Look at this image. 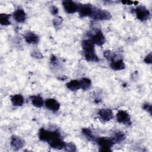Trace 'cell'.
Listing matches in <instances>:
<instances>
[{
	"label": "cell",
	"mask_w": 152,
	"mask_h": 152,
	"mask_svg": "<svg viewBox=\"0 0 152 152\" xmlns=\"http://www.w3.org/2000/svg\"><path fill=\"white\" fill-rule=\"evenodd\" d=\"M11 101L15 106H21L24 103V97L21 94H17L11 96Z\"/></svg>",
	"instance_id": "16"
},
{
	"label": "cell",
	"mask_w": 152,
	"mask_h": 152,
	"mask_svg": "<svg viewBox=\"0 0 152 152\" xmlns=\"http://www.w3.org/2000/svg\"><path fill=\"white\" fill-rule=\"evenodd\" d=\"M63 7L65 11L69 14H72L78 11L80 5L72 1L65 0L62 2Z\"/></svg>",
	"instance_id": "6"
},
{
	"label": "cell",
	"mask_w": 152,
	"mask_h": 152,
	"mask_svg": "<svg viewBox=\"0 0 152 152\" xmlns=\"http://www.w3.org/2000/svg\"><path fill=\"white\" fill-rule=\"evenodd\" d=\"M45 104L46 107L52 112H56L60 108L59 103L54 99H48L45 100Z\"/></svg>",
	"instance_id": "11"
},
{
	"label": "cell",
	"mask_w": 152,
	"mask_h": 152,
	"mask_svg": "<svg viewBox=\"0 0 152 152\" xmlns=\"http://www.w3.org/2000/svg\"><path fill=\"white\" fill-rule=\"evenodd\" d=\"M110 67L113 70L119 71L124 69L125 68V65L122 59H118L111 62Z\"/></svg>",
	"instance_id": "15"
},
{
	"label": "cell",
	"mask_w": 152,
	"mask_h": 152,
	"mask_svg": "<svg viewBox=\"0 0 152 152\" xmlns=\"http://www.w3.org/2000/svg\"><path fill=\"white\" fill-rule=\"evenodd\" d=\"M84 55L85 59L87 61L91 62H98L99 61V58L97 56L95 53V50L93 51H88V52H84Z\"/></svg>",
	"instance_id": "19"
},
{
	"label": "cell",
	"mask_w": 152,
	"mask_h": 152,
	"mask_svg": "<svg viewBox=\"0 0 152 152\" xmlns=\"http://www.w3.org/2000/svg\"><path fill=\"white\" fill-rule=\"evenodd\" d=\"M49 144L51 148L60 150V149L64 148L66 143L61 138V137H56L53 139L49 142Z\"/></svg>",
	"instance_id": "12"
},
{
	"label": "cell",
	"mask_w": 152,
	"mask_h": 152,
	"mask_svg": "<svg viewBox=\"0 0 152 152\" xmlns=\"http://www.w3.org/2000/svg\"><path fill=\"white\" fill-rule=\"evenodd\" d=\"M95 8H94L91 4H81L79 6L78 12L81 17H90L93 14Z\"/></svg>",
	"instance_id": "5"
},
{
	"label": "cell",
	"mask_w": 152,
	"mask_h": 152,
	"mask_svg": "<svg viewBox=\"0 0 152 152\" xmlns=\"http://www.w3.org/2000/svg\"><path fill=\"white\" fill-rule=\"evenodd\" d=\"M31 55H32V56H33L34 58H36L37 59H41L43 57L42 53L37 50H33L31 53Z\"/></svg>",
	"instance_id": "29"
},
{
	"label": "cell",
	"mask_w": 152,
	"mask_h": 152,
	"mask_svg": "<svg viewBox=\"0 0 152 152\" xmlns=\"http://www.w3.org/2000/svg\"><path fill=\"white\" fill-rule=\"evenodd\" d=\"M97 115L100 119L103 122H107L113 118V113L110 109H102L99 110Z\"/></svg>",
	"instance_id": "8"
},
{
	"label": "cell",
	"mask_w": 152,
	"mask_h": 152,
	"mask_svg": "<svg viewBox=\"0 0 152 152\" xmlns=\"http://www.w3.org/2000/svg\"><path fill=\"white\" fill-rule=\"evenodd\" d=\"M125 138V134L123 132L120 131L115 132L112 137V139L114 142V143H119L122 141H124Z\"/></svg>",
	"instance_id": "20"
},
{
	"label": "cell",
	"mask_w": 152,
	"mask_h": 152,
	"mask_svg": "<svg viewBox=\"0 0 152 152\" xmlns=\"http://www.w3.org/2000/svg\"><path fill=\"white\" fill-rule=\"evenodd\" d=\"M116 118L118 122L126 125H129L131 123L130 116L125 110H119L116 114Z\"/></svg>",
	"instance_id": "7"
},
{
	"label": "cell",
	"mask_w": 152,
	"mask_h": 152,
	"mask_svg": "<svg viewBox=\"0 0 152 152\" xmlns=\"http://www.w3.org/2000/svg\"><path fill=\"white\" fill-rule=\"evenodd\" d=\"M82 48L84 52L93 51L94 50V44L90 39L84 40L81 43Z\"/></svg>",
	"instance_id": "18"
},
{
	"label": "cell",
	"mask_w": 152,
	"mask_h": 152,
	"mask_svg": "<svg viewBox=\"0 0 152 152\" xmlns=\"http://www.w3.org/2000/svg\"><path fill=\"white\" fill-rule=\"evenodd\" d=\"M93 43L98 46H102L105 42V37L100 30H97L90 39Z\"/></svg>",
	"instance_id": "10"
},
{
	"label": "cell",
	"mask_w": 152,
	"mask_h": 152,
	"mask_svg": "<svg viewBox=\"0 0 152 152\" xmlns=\"http://www.w3.org/2000/svg\"><path fill=\"white\" fill-rule=\"evenodd\" d=\"M144 62L147 64H151V61H152V55H151V53H150L148 55H147L144 59Z\"/></svg>",
	"instance_id": "30"
},
{
	"label": "cell",
	"mask_w": 152,
	"mask_h": 152,
	"mask_svg": "<svg viewBox=\"0 0 152 152\" xmlns=\"http://www.w3.org/2000/svg\"><path fill=\"white\" fill-rule=\"evenodd\" d=\"M24 38L28 44H36L39 41V36L33 32L26 33L24 35Z\"/></svg>",
	"instance_id": "14"
},
{
	"label": "cell",
	"mask_w": 152,
	"mask_h": 152,
	"mask_svg": "<svg viewBox=\"0 0 152 152\" xmlns=\"http://www.w3.org/2000/svg\"><path fill=\"white\" fill-rule=\"evenodd\" d=\"M13 17L17 22L24 23L26 19V14L23 9L18 8L14 11Z\"/></svg>",
	"instance_id": "13"
},
{
	"label": "cell",
	"mask_w": 152,
	"mask_h": 152,
	"mask_svg": "<svg viewBox=\"0 0 152 152\" xmlns=\"http://www.w3.org/2000/svg\"><path fill=\"white\" fill-rule=\"evenodd\" d=\"M66 86L69 90L73 91H77L80 88V82L78 80H73L70 81L66 84Z\"/></svg>",
	"instance_id": "21"
},
{
	"label": "cell",
	"mask_w": 152,
	"mask_h": 152,
	"mask_svg": "<svg viewBox=\"0 0 152 152\" xmlns=\"http://www.w3.org/2000/svg\"><path fill=\"white\" fill-rule=\"evenodd\" d=\"M91 17L96 20H106L111 18V15L107 11L95 8Z\"/></svg>",
	"instance_id": "4"
},
{
	"label": "cell",
	"mask_w": 152,
	"mask_h": 152,
	"mask_svg": "<svg viewBox=\"0 0 152 152\" xmlns=\"http://www.w3.org/2000/svg\"><path fill=\"white\" fill-rule=\"evenodd\" d=\"M60 132L58 131H49L43 128L40 129L39 132V138L41 141L49 142L53 139L56 137H60Z\"/></svg>",
	"instance_id": "1"
},
{
	"label": "cell",
	"mask_w": 152,
	"mask_h": 152,
	"mask_svg": "<svg viewBox=\"0 0 152 152\" xmlns=\"http://www.w3.org/2000/svg\"><path fill=\"white\" fill-rule=\"evenodd\" d=\"M103 56H104V58L109 61H113L114 60H115V58L116 57V54L110 51V50H106L103 52Z\"/></svg>",
	"instance_id": "25"
},
{
	"label": "cell",
	"mask_w": 152,
	"mask_h": 152,
	"mask_svg": "<svg viewBox=\"0 0 152 152\" xmlns=\"http://www.w3.org/2000/svg\"><path fill=\"white\" fill-rule=\"evenodd\" d=\"M82 132H83V134L85 135V137L90 141H93L95 139L94 136L93 134V132L91 131V130L90 129L87 128H83L82 129Z\"/></svg>",
	"instance_id": "24"
},
{
	"label": "cell",
	"mask_w": 152,
	"mask_h": 152,
	"mask_svg": "<svg viewBox=\"0 0 152 152\" xmlns=\"http://www.w3.org/2000/svg\"><path fill=\"white\" fill-rule=\"evenodd\" d=\"M64 150L66 151H76V145L73 142L66 143L64 147Z\"/></svg>",
	"instance_id": "26"
},
{
	"label": "cell",
	"mask_w": 152,
	"mask_h": 152,
	"mask_svg": "<svg viewBox=\"0 0 152 152\" xmlns=\"http://www.w3.org/2000/svg\"><path fill=\"white\" fill-rule=\"evenodd\" d=\"M135 12L137 18L142 21L148 20L150 15V11L148 10V9L142 5H140L137 7L135 10Z\"/></svg>",
	"instance_id": "3"
},
{
	"label": "cell",
	"mask_w": 152,
	"mask_h": 152,
	"mask_svg": "<svg viewBox=\"0 0 152 152\" xmlns=\"http://www.w3.org/2000/svg\"><path fill=\"white\" fill-rule=\"evenodd\" d=\"M10 145L12 148L14 150H18L24 146V141L20 137L17 135H12L11 138Z\"/></svg>",
	"instance_id": "9"
},
{
	"label": "cell",
	"mask_w": 152,
	"mask_h": 152,
	"mask_svg": "<svg viewBox=\"0 0 152 152\" xmlns=\"http://www.w3.org/2000/svg\"><path fill=\"white\" fill-rule=\"evenodd\" d=\"M32 104L38 108L42 107L43 106L44 102L42 97L40 95H34L30 97Z\"/></svg>",
	"instance_id": "17"
},
{
	"label": "cell",
	"mask_w": 152,
	"mask_h": 152,
	"mask_svg": "<svg viewBox=\"0 0 152 152\" xmlns=\"http://www.w3.org/2000/svg\"><path fill=\"white\" fill-rule=\"evenodd\" d=\"M122 2L123 4H131L134 3V2H132V1H122Z\"/></svg>",
	"instance_id": "33"
},
{
	"label": "cell",
	"mask_w": 152,
	"mask_h": 152,
	"mask_svg": "<svg viewBox=\"0 0 152 152\" xmlns=\"http://www.w3.org/2000/svg\"><path fill=\"white\" fill-rule=\"evenodd\" d=\"M50 62H51V64H52L53 65H55V64H56L57 63V59H56V58L55 56L52 55V56H51V58H50Z\"/></svg>",
	"instance_id": "32"
},
{
	"label": "cell",
	"mask_w": 152,
	"mask_h": 152,
	"mask_svg": "<svg viewBox=\"0 0 152 152\" xmlns=\"http://www.w3.org/2000/svg\"><path fill=\"white\" fill-rule=\"evenodd\" d=\"M50 12L52 15H56L58 12V9L55 6H52L50 8Z\"/></svg>",
	"instance_id": "31"
},
{
	"label": "cell",
	"mask_w": 152,
	"mask_h": 152,
	"mask_svg": "<svg viewBox=\"0 0 152 152\" xmlns=\"http://www.w3.org/2000/svg\"><path fill=\"white\" fill-rule=\"evenodd\" d=\"M96 142L100 147L101 151H109L110 148L115 144L112 138L109 137H100L96 140Z\"/></svg>",
	"instance_id": "2"
},
{
	"label": "cell",
	"mask_w": 152,
	"mask_h": 152,
	"mask_svg": "<svg viewBox=\"0 0 152 152\" xmlns=\"http://www.w3.org/2000/svg\"><path fill=\"white\" fill-rule=\"evenodd\" d=\"M10 15L7 14H0V23L3 26H8L11 24L10 21Z\"/></svg>",
	"instance_id": "23"
},
{
	"label": "cell",
	"mask_w": 152,
	"mask_h": 152,
	"mask_svg": "<svg viewBox=\"0 0 152 152\" xmlns=\"http://www.w3.org/2000/svg\"><path fill=\"white\" fill-rule=\"evenodd\" d=\"M79 82L80 85V88L83 90H87L90 88L91 85V80L87 78H83L79 81Z\"/></svg>",
	"instance_id": "22"
},
{
	"label": "cell",
	"mask_w": 152,
	"mask_h": 152,
	"mask_svg": "<svg viewBox=\"0 0 152 152\" xmlns=\"http://www.w3.org/2000/svg\"><path fill=\"white\" fill-rule=\"evenodd\" d=\"M142 108L144 110H146L150 114L151 113V105L148 103H145L142 105Z\"/></svg>",
	"instance_id": "28"
},
{
	"label": "cell",
	"mask_w": 152,
	"mask_h": 152,
	"mask_svg": "<svg viewBox=\"0 0 152 152\" xmlns=\"http://www.w3.org/2000/svg\"><path fill=\"white\" fill-rule=\"evenodd\" d=\"M62 18L61 17H56L53 20V24L55 28H58L62 24Z\"/></svg>",
	"instance_id": "27"
}]
</instances>
